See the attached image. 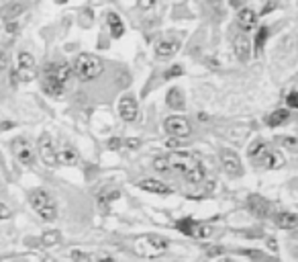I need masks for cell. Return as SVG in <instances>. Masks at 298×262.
<instances>
[{"label": "cell", "instance_id": "obj_1", "mask_svg": "<svg viewBox=\"0 0 298 262\" xmlns=\"http://www.w3.org/2000/svg\"><path fill=\"white\" fill-rule=\"evenodd\" d=\"M167 162H170V168L172 170H178L182 172L184 176L188 178V182L192 184H200L204 182L206 178V172L202 168V164L198 162L192 154H186V152H172L170 156H167Z\"/></svg>", "mask_w": 298, "mask_h": 262}, {"label": "cell", "instance_id": "obj_2", "mask_svg": "<svg viewBox=\"0 0 298 262\" xmlns=\"http://www.w3.org/2000/svg\"><path fill=\"white\" fill-rule=\"evenodd\" d=\"M133 248L137 254L143 258H160L167 252V248H170V242L160 234H145V236L135 238Z\"/></svg>", "mask_w": 298, "mask_h": 262}, {"label": "cell", "instance_id": "obj_3", "mask_svg": "<svg viewBox=\"0 0 298 262\" xmlns=\"http://www.w3.org/2000/svg\"><path fill=\"white\" fill-rule=\"evenodd\" d=\"M104 70V64L98 55L94 53H80L76 57V62L72 64V72L78 76V80L82 82H90L94 78L102 74Z\"/></svg>", "mask_w": 298, "mask_h": 262}, {"label": "cell", "instance_id": "obj_4", "mask_svg": "<svg viewBox=\"0 0 298 262\" xmlns=\"http://www.w3.org/2000/svg\"><path fill=\"white\" fill-rule=\"evenodd\" d=\"M29 203L35 209V213L43 221H55L57 219V205L55 199L49 195L45 189H35L29 192Z\"/></svg>", "mask_w": 298, "mask_h": 262}, {"label": "cell", "instance_id": "obj_5", "mask_svg": "<svg viewBox=\"0 0 298 262\" xmlns=\"http://www.w3.org/2000/svg\"><path fill=\"white\" fill-rule=\"evenodd\" d=\"M15 72L18 76V82H31L37 76V66H35V57L29 52H18L17 53V64L13 66Z\"/></svg>", "mask_w": 298, "mask_h": 262}, {"label": "cell", "instance_id": "obj_6", "mask_svg": "<svg viewBox=\"0 0 298 262\" xmlns=\"http://www.w3.org/2000/svg\"><path fill=\"white\" fill-rule=\"evenodd\" d=\"M164 129L166 133L174 140H184L192 135V125L186 117H180V115H174V117H167L164 121Z\"/></svg>", "mask_w": 298, "mask_h": 262}, {"label": "cell", "instance_id": "obj_7", "mask_svg": "<svg viewBox=\"0 0 298 262\" xmlns=\"http://www.w3.org/2000/svg\"><path fill=\"white\" fill-rule=\"evenodd\" d=\"M11 148L18 164H23V166H33L35 164V148L27 138H15Z\"/></svg>", "mask_w": 298, "mask_h": 262}, {"label": "cell", "instance_id": "obj_8", "mask_svg": "<svg viewBox=\"0 0 298 262\" xmlns=\"http://www.w3.org/2000/svg\"><path fill=\"white\" fill-rule=\"evenodd\" d=\"M37 152H39V158L43 160L45 166H57V148L51 140V135H49L47 131L41 133V138H39Z\"/></svg>", "mask_w": 298, "mask_h": 262}, {"label": "cell", "instance_id": "obj_9", "mask_svg": "<svg viewBox=\"0 0 298 262\" xmlns=\"http://www.w3.org/2000/svg\"><path fill=\"white\" fill-rule=\"evenodd\" d=\"M255 162L260 164V166L267 168V170H280L284 164H286V160H284V156H282V152H278V150L270 148V145H265L264 152L255 158Z\"/></svg>", "mask_w": 298, "mask_h": 262}, {"label": "cell", "instance_id": "obj_10", "mask_svg": "<svg viewBox=\"0 0 298 262\" xmlns=\"http://www.w3.org/2000/svg\"><path fill=\"white\" fill-rule=\"evenodd\" d=\"M221 166L223 170L229 174V176H241L243 174V164H241V158L237 156V152L233 150H221Z\"/></svg>", "mask_w": 298, "mask_h": 262}, {"label": "cell", "instance_id": "obj_11", "mask_svg": "<svg viewBox=\"0 0 298 262\" xmlns=\"http://www.w3.org/2000/svg\"><path fill=\"white\" fill-rule=\"evenodd\" d=\"M118 115H121V119L127 121V123L137 121V117H139V105H137V101L133 99V96L125 94L123 99L118 101Z\"/></svg>", "mask_w": 298, "mask_h": 262}, {"label": "cell", "instance_id": "obj_12", "mask_svg": "<svg viewBox=\"0 0 298 262\" xmlns=\"http://www.w3.org/2000/svg\"><path fill=\"white\" fill-rule=\"evenodd\" d=\"M69 74H72V66H69V64H66V62H62V64H49L45 68V76H43V78H51V80H55V82L66 86Z\"/></svg>", "mask_w": 298, "mask_h": 262}, {"label": "cell", "instance_id": "obj_13", "mask_svg": "<svg viewBox=\"0 0 298 262\" xmlns=\"http://www.w3.org/2000/svg\"><path fill=\"white\" fill-rule=\"evenodd\" d=\"M257 13L253 11V8H249V6H243L239 13H237V27L241 29L243 33H249V31H253L255 29V25H257Z\"/></svg>", "mask_w": 298, "mask_h": 262}, {"label": "cell", "instance_id": "obj_14", "mask_svg": "<svg viewBox=\"0 0 298 262\" xmlns=\"http://www.w3.org/2000/svg\"><path fill=\"white\" fill-rule=\"evenodd\" d=\"M233 52L237 55L239 62H247L251 57V43H249V37L245 33H237L235 39H233Z\"/></svg>", "mask_w": 298, "mask_h": 262}, {"label": "cell", "instance_id": "obj_15", "mask_svg": "<svg viewBox=\"0 0 298 262\" xmlns=\"http://www.w3.org/2000/svg\"><path fill=\"white\" fill-rule=\"evenodd\" d=\"M247 207H249V213H253L255 217L265 219L270 215V203H267L262 195H249L247 197Z\"/></svg>", "mask_w": 298, "mask_h": 262}, {"label": "cell", "instance_id": "obj_16", "mask_svg": "<svg viewBox=\"0 0 298 262\" xmlns=\"http://www.w3.org/2000/svg\"><path fill=\"white\" fill-rule=\"evenodd\" d=\"M139 189L145 191V192H153V195H172L174 189L167 187L166 182L157 180V178H143L139 180Z\"/></svg>", "mask_w": 298, "mask_h": 262}, {"label": "cell", "instance_id": "obj_17", "mask_svg": "<svg viewBox=\"0 0 298 262\" xmlns=\"http://www.w3.org/2000/svg\"><path fill=\"white\" fill-rule=\"evenodd\" d=\"M23 13H25V2H23V0H11L8 4H4V8H2V13H0V15H2L4 23H13Z\"/></svg>", "mask_w": 298, "mask_h": 262}, {"label": "cell", "instance_id": "obj_18", "mask_svg": "<svg viewBox=\"0 0 298 262\" xmlns=\"http://www.w3.org/2000/svg\"><path fill=\"white\" fill-rule=\"evenodd\" d=\"M78 162H80V156H78L76 148H72V145H64V148L57 150V164H62V166H76Z\"/></svg>", "mask_w": 298, "mask_h": 262}, {"label": "cell", "instance_id": "obj_19", "mask_svg": "<svg viewBox=\"0 0 298 262\" xmlns=\"http://www.w3.org/2000/svg\"><path fill=\"white\" fill-rule=\"evenodd\" d=\"M178 50H180V43L174 41V39H166L162 43H157V47H155V57H157V60H167V57L176 55Z\"/></svg>", "mask_w": 298, "mask_h": 262}, {"label": "cell", "instance_id": "obj_20", "mask_svg": "<svg viewBox=\"0 0 298 262\" xmlns=\"http://www.w3.org/2000/svg\"><path fill=\"white\" fill-rule=\"evenodd\" d=\"M274 221H276V226L282 227V229H294L296 223H298V219H296V215H294L292 211H280V213H276Z\"/></svg>", "mask_w": 298, "mask_h": 262}, {"label": "cell", "instance_id": "obj_21", "mask_svg": "<svg viewBox=\"0 0 298 262\" xmlns=\"http://www.w3.org/2000/svg\"><path fill=\"white\" fill-rule=\"evenodd\" d=\"M166 103H167V106H170V109L182 111L184 105H186L182 90H180V88H170V90H167V96H166Z\"/></svg>", "mask_w": 298, "mask_h": 262}, {"label": "cell", "instance_id": "obj_22", "mask_svg": "<svg viewBox=\"0 0 298 262\" xmlns=\"http://www.w3.org/2000/svg\"><path fill=\"white\" fill-rule=\"evenodd\" d=\"M288 119H290V109H276L272 111L270 115H267V125L270 127H280V125L288 123Z\"/></svg>", "mask_w": 298, "mask_h": 262}, {"label": "cell", "instance_id": "obj_23", "mask_svg": "<svg viewBox=\"0 0 298 262\" xmlns=\"http://www.w3.org/2000/svg\"><path fill=\"white\" fill-rule=\"evenodd\" d=\"M106 21H108V27H111V33L113 37H123L125 35V23H123V18L118 17L116 13H108L106 15Z\"/></svg>", "mask_w": 298, "mask_h": 262}, {"label": "cell", "instance_id": "obj_24", "mask_svg": "<svg viewBox=\"0 0 298 262\" xmlns=\"http://www.w3.org/2000/svg\"><path fill=\"white\" fill-rule=\"evenodd\" d=\"M41 86H43L45 94L53 96V99H57V96H62V92H64V88H66L64 84H59V82H55V80H51V78H43Z\"/></svg>", "mask_w": 298, "mask_h": 262}, {"label": "cell", "instance_id": "obj_25", "mask_svg": "<svg viewBox=\"0 0 298 262\" xmlns=\"http://www.w3.org/2000/svg\"><path fill=\"white\" fill-rule=\"evenodd\" d=\"M267 39H270V29H267V27H260V29H257V33H255V39H253V47H255L257 53H260L264 47H265Z\"/></svg>", "mask_w": 298, "mask_h": 262}, {"label": "cell", "instance_id": "obj_26", "mask_svg": "<svg viewBox=\"0 0 298 262\" xmlns=\"http://www.w3.org/2000/svg\"><path fill=\"white\" fill-rule=\"evenodd\" d=\"M215 234V229H213V226H208V223H194V227H192V238H200V240H204V238H211Z\"/></svg>", "mask_w": 298, "mask_h": 262}, {"label": "cell", "instance_id": "obj_27", "mask_svg": "<svg viewBox=\"0 0 298 262\" xmlns=\"http://www.w3.org/2000/svg\"><path fill=\"white\" fill-rule=\"evenodd\" d=\"M41 242H43V246H57L59 242H62V236H59V231L57 229H47L45 234L41 236Z\"/></svg>", "mask_w": 298, "mask_h": 262}, {"label": "cell", "instance_id": "obj_28", "mask_svg": "<svg viewBox=\"0 0 298 262\" xmlns=\"http://www.w3.org/2000/svg\"><path fill=\"white\" fill-rule=\"evenodd\" d=\"M118 197H121V192H118L116 189H108V191L100 192V207H102V209H108V203L116 201Z\"/></svg>", "mask_w": 298, "mask_h": 262}, {"label": "cell", "instance_id": "obj_29", "mask_svg": "<svg viewBox=\"0 0 298 262\" xmlns=\"http://www.w3.org/2000/svg\"><path fill=\"white\" fill-rule=\"evenodd\" d=\"M194 219L192 217H186V219H180L176 223V229L178 231H182V234H186V236H190L192 234V227H194Z\"/></svg>", "mask_w": 298, "mask_h": 262}, {"label": "cell", "instance_id": "obj_30", "mask_svg": "<svg viewBox=\"0 0 298 262\" xmlns=\"http://www.w3.org/2000/svg\"><path fill=\"white\" fill-rule=\"evenodd\" d=\"M265 145H267V143H265L264 140H255V141L249 145V150H247V154H249V158H251V160H255V158H257V156H260V154L264 152Z\"/></svg>", "mask_w": 298, "mask_h": 262}, {"label": "cell", "instance_id": "obj_31", "mask_svg": "<svg viewBox=\"0 0 298 262\" xmlns=\"http://www.w3.org/2000/svg\"><path fill=\"white\" fill-rule=\"evenodd\" d=\"M153 168L157 172H170V162H167V156H160V158H155L153 160Z\"/></svg>", "mask_w": 298, "mask_h": 262}, {"label": "cell", "instance_id": "obj_32", "mask_svg": "<svg viewBox=\"0 0 298 262\" xmlns=\"http://www.w3.org/2000/svg\"><path fill=\"white\" fill-rule=\"evenodd\" d=\"M278 141H280L282 145H286L290 152H296V148H298V141L294 138H288V135H284V138H278Z\"/></svg>", "mask_w": 298, "mask_h": 262}, {"label": "cell", "instance_id": "obj_33", "mask_svg": "<svg viewBox=\"0 0 298 262\" xmlns=\"http://www.w3.org/2000/svg\"><path fill=\"white\" fill-rule=\"evenodd\" d=\"M182 74H184V68L176 64V66H172L170 70L166 72V78H167V80H172V78H178V76H182Z\"/></svg>", "mask_w": 298, "mask_h": 262}, {"label": "cell", "instance_id": "obj_34", "mask_svg": "<svg viewBox=\"0 0 298 262\" xmlns=\"http://www.w3.org/2000/svg\"><path fill=\"white\" fill-rule=\"evenodd\" d=\"M286 105H288V109H296V106H298V92H296V90L288 92V96H286Z\"/></svg>", "mask_w": 298, "mask_h": 262}, {"label": "cell", "instance_id": "obj_35", "mask_svg": "<svg viewBox=\"0 0 298 262\" xmlns=\"http://www.w3.org/2000/svg\"><path fill=\"white\" fill-rule=\"evenodd\" d=\"M8 66H11V60H8V53H6V52H0V72L8 70Z\"/></svg>", "mask_w": 298, "mask_h": 262}, {"label": "cell", "instance_id": "obj_36", "mask_svg": "<svg viewBox=\"0 0 298 262\" xmlns=\"http://www.w3.org/2000/svg\"><path fill=\"white\" fill-rule=\"evenodd\" d=\"M11 215H13V211L8 209L4 203H0V221H2V219H11Z\"/></svg>", "mask_w": 298, "mask_h": 262}, {"label": "cell", "instance_id": "obj_37", "mask_svg": "<svg viewBox=\"0 0 298 262\" xmlns=\"http://www.w3.org/2000/svg\"><path fill=\"white\" fill-rule=\"evenodd\" d=\"M82 25H86V27H90L92 25V11H90V8H86V11L82 13Z\"/></svg>", "mask_w": 298, "mask_h": 262}, {"label": "cell", "instance_id": "obj_38", "mask_svg": "<svg viewBox=\"0 0 298 262\" xmlns=\"http://www.w3.org/2000/svg\"><path fill=\"white\" fill-rule=\"evenodd\" d=\"M153 4H155V0H137V6L143 8V11H149Z\"/></svg>", "mask_w": 298, "mask_h": 262}, {"label": "cell", "instance_id": "obj_39", "mask_svg": "<svg viewBox=\"0 0 298 262\" xmlns=\"http://www.w3.org/2000/svg\"><path fill=\"white\" fill-rule=\"evenodd\" d=\"M123 145V140L121 138H113L111 141H108V150H118Z\"/></svg>", "mask_w": 298, "mask_h": 262}, {"label": "cell", "instance_id": "obj_40", "mask_svg": "<svg viewBox=\"0 0 298 262\" xmlns=\"http://www.w3.org/2000/svg\"><path fill=\"white\" fill-rule=\"evenodd\" d=\"M127 148H131V150H137L139 148V145H141V140H137V138H129L127 141Z\"/></svg>", "mask_w": 298, "mask_h": 262}, {"label": "cell", "instance_id": "obj_41", "mask_svg": "<svg viewBox=\"0 0 298 262\" xmlns=\"http://www.w3.org/2000/svg\"><path fill=\"white\" fill-rule=\"evenodd\" d=\"M6 29H8V31H11V33L15 35V33H17V29H18V27H17V23L13 21V23H6Z\"/></svg>", "mask_w": 298, "mask_h": 262}, {"label": "cell", "instance_id": "obj_42", "mask_svg": "<svg viewBox=\"0 0 298 262\" xmlns=\"http://www.w3.org/2000/svg\"><path fill=\"white\" fill-rule=\"evenodd\" d=\"M223 252V248H208V254L211 256H216V254H221Z\"/></svg>", "mask_w": 298, "mask_h": 262}, {"label": "cell", "instance_id": "obj_43", "mask_svg": "<svg viewBox=\"0 0 298 262\" xmlns=\"http://www.w3.org/2000/svg\"><path fill=\"white\" fill-rule=\"evenodd\" d=\"M98 262H115L111 256H100V258H98Z\"/></svg>", "mask_w": 298, "mask_h": 262}, {"label": "cell", "instance_id": "obj_44", "mask_svg": "<svg viewBox=\"0 0 298 262\" xmlns=\"http://www.w3.org/2000/svg\"><path fill=\"white\" fill-rule=\"evenodd\" d=\"M8 127H13V123H0V129H2V131L8 129Z\"/></svg>", "mask_w": 298, "mask_h": 262}, {"label": "cell", "instance_id": "obj_45", "mask_svg": "<svg viewBox=\"0 0 298 262\" xmlns=\"http://www.w3.org/2000/svg\"><path fill=\"white\" fill-rule=\"evenodd\" d=\"M267 244H270V250H276L278 246H276V242L274 240H267Z\"/></svg>", "mask_w": 298, "mask_h": 262}, {"label": "cell", "instance_id": "obj_46", "mask_svg": "<svg viewBox=\"0 0 298 262\" xmlns=\"http://www.w3.org/2000/svg\"><path fill=\"white\" fill-rule=\"evenodd\" d=\"M198 119H202V121H206V119H208V115H206V113H198Z\"/></svg>", "mask_w": 298, "mask_h": 262}]
</instances>
